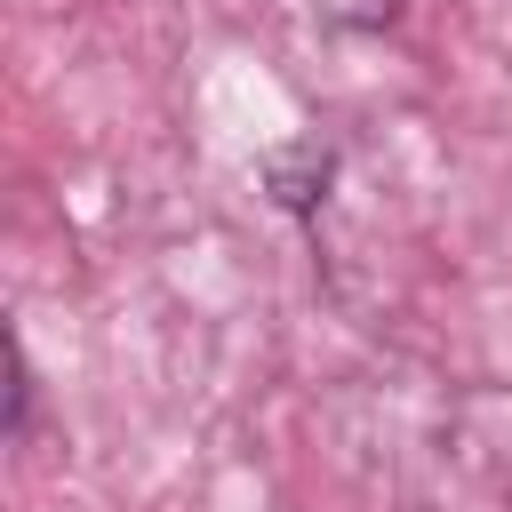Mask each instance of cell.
<instances>
[{"label":"cell","instance_id":"cell-1","mask_svg":"<svg viewBox=\"0 0 512 512\" xmlns=\"http://www.w3.org/2000/svg\"><path fill=\"white\" fill-rule=\"evenodd\" d=\"M264 184H272V200H280L288 216H312V208L328 200V184H336V160H328L320 144H288V152L264 160Z\"/></svg>","mask_w":512,"mask_h":512}]
</instances>
